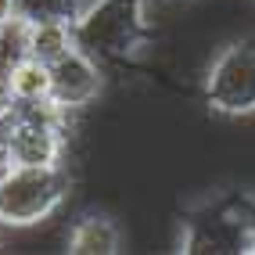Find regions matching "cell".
I'll list each match as a JSON object with an SVG mask.
<instances>
[{"label": "cell", "mask_w": 255, "mask_h": 255, "mask_svg": "<svg viewBox=\"0 0 255 255\" xmlns=\"http://www.w3.org/2000/svg\"><path fill=\"white\" fill-rule=\"evenodd\" d=\"M0 83L18 105H47L50 101V65L36 58H22Z\"/></svg>", "instance_id": "ba28073f"}, {"label": "cell", "mask_w": 255, "mask_h": 255, "mask_svg": "<svg viewBox=\"0 0 255 255\" xmlns=\"http://www.w3.org/2000/svg\"><path fill=\"white\" fill-rule=\"evenodd\" d=\"M72 47H79L76 22L69 18H47V22H25V50L29 58H36L43 65H54L65 58Z\"/></svg>", "instance_id": "52a82bcc"}, {"label": "cell", "mask_w": 255, "mask_h": 255, "mask_svg": "<svg viewBox=\"0 0 255 255\" xmlns=\"http://www.w3.org/2000/svg\"><path fill=\"white\" fill-rule=\"evenodd\" d=\"M18 101H14L11 94H7V87L0 83V162H4V147H7V137H11V129H14V123H18Z\"/></svg>", "instance_id": "30bf717a"}, {"label": "cell", "mask_w": 255, "mask_h": 255, "mask_svg": "<svg viewBox=\"0 0 255 255\" xmlns=\"http://www.w3.org/2000/svg\"><path fill=\"white\" fill-rule=\"evenodd\" d=\"M72 194L69 165H0V227L4 230H36L54 219Z\"/></svg>", "instance_id": "6da1fadb"}, {"label": "cell", "mask_w": 255, "mask_h": 255, "mask_svg": "<svg viewBox=\"0 0 255 255\" xmlns=\"http://www.w3.org/2000/svg\"><path fill=\"white\" fill-rule=\"evenodd\" d=\"M18 123H14L7 147H4V165H25V169H47V165H65L69 155V126L76 115H65L61 108L47 105H18Z\"/></svg>", "instance_id": "3957f363"}, {"label": "cell", "mask_w": 255, "mask_h": 255, "mask_svg": "<svg viewBox=\"0 0 255 255\" xmlns=\"http://www.w3.org/2000/svg\"><path fill=\"white\" fill-rule=\"evenodd\" d=\"M65 252L72 255H115L123 252V227L108 212H83L65 234Z\"/></svg>", "instance_id": "8992f818"}, {"label": "cell", "mask_w": 255, "mask_h": 255, "mask_svg": "<svg viewBox=\"0 0 255 255\" xmlns=\"http://www.w3.org/2000/svg\"><path fill=\"white\" fill-rule=\"evenodd\" d=\"M14 18H18V11H14V0H0V29L11 25Z\"/></svg>", "instance_id": "8fae6325"}, {"label": "cell", "mask_w": 255, "mask_h": 255, "mask_svg": "<svg viewBox=\"0 0 255 255\" xmlns=\"http://www.w3.org/2000/svg\"><path fill=\"white\" fill-rule=\"evenodd\" d=\"M105 90V72L87 47H72L50 65V105L65 115H83Z\"/></svg>", "instance_id": "5b68a950"}, {"label": "cell", "mask_w": 255, "mask_h": 255, "mask_svg": "<svg viewBox=\"0 0 255 255\" xmlns=\"http://www.w3.org/2000/svg\"><path fill=\"white\" fill-rule=\"evenodd\" d=\"M144 0H97L76 22L79 47H87L94 58H133L137 47L147 40Z\"/></svg>", "instance_id": "7a4b0ae2"}, {"label": "cell", "mask_w": 255, "mask_h": 255, "mask_svg": "<svg viewBox=\"0 0 255 255\" xmlns=\"http://www.w3.org/2000/svg\"><path fill=\"white\" fill-rule=\"evenodd\" d=\"M76 4H79V14H83V11H87V7H94V4H97V0H76Z\"/></svg>", "instance_id": "7c38bea8"}, {"label": "cell", "mask_w": 255, "mask_h": 255, "mask_svg": "<svg viewBox=\"0 0 255 255\" xmlns=\"http://www.w3.org/2000/svg\"><path fill=\"white\" fill-rule=\"evenodd\" d=\"M205 105L216 115L227 119H248L255 115V36L227 43L209 61L205 79Z\"/></svg>", "instance_id": "277c9868"}, {"label": "cell", "mask_w": 255, "mask_h": 255, "mask_svg": "<svg viewBox=\"0 0 255 255\" xmlns=\"http://www.w3.org/2000/svg\"><path fill=\"white\" fill-rule=\"evenodd\" d=\"M169 4H194V0H169Z\"/></svg>", "instance_id": "4fadbf2b"}, {"label": "cell", "mask_w": 255, "mask_h": 255, "mask_svg": "<svg viewBox=\"0 0 255 255\" xmlns=\"http://www.w3.org/2000/svg\"><path fill=\"white\" fill-rule=\"evenodd\" d=\"M22 22H47V18H69L79 22V4L76 0H14Z\"/></svg>", "instance_id": "9c48e42d"}]
</instances>
